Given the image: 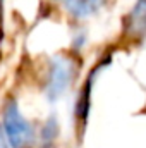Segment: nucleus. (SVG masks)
I'll use <instances>...</instances> for the list:
<instances>
[{
	"mask_svg": "<svg viewBox=\"0 0 146 148\" xmlns=\"http://www.w3.org/2000/svg\"><path fill=\"white\" fill-rule=\"evenodd\" d=\"M3 127L12 148H24L33 140V129L29 122L21 115L16 102H9L3 110Z\"/></svg>",
	"mask_w": 146,
	"mask_h": 148,
	"instance_id": "nucleus-1",
	"label": "nucleus"
},
{
	"mask_svg": "<svg viewBox=\"0 0 146 148\" xmlns=\"http://www.w3.org/2000/svg\"><path fill=\"white\" fill-rule=\"evenodd\" d=\"M74 76L72 60L64 59V57H55L52 60V69H50V77H48V97L53 100L60 97L65 88L71 84V79Z\"/></svg>",
	"mask_w": 146,
	"mask_h": 148,
	"instance_id": "nucleus-2",
	"label": "nucleus"
},
{
	"mask_svg": "<svg viewBox=\"0 0 146 148\" xmlns=\"http://www.w3.org/2000/svg\"><path fill=\"white\" fill-rule=\"evenodd\" d=\"M127 31L134 36L146 35V0H138L127 17Z\"/></svg>",
	"mask_w": 146,
	"mask_h": 148,
	"instance_id": "nucleus-3",
	"label": "nucleus"
},
{
	"mask_svg": "<svg viewBox=\"0 0 146 148\" xmlns=\"http://www.w3.org/2000/svg\"><path fill=\"white\" fill-rule=\"evenodd\" d=\"M64 3H65V9L72 16L84 17V16H89L91 12H95L98 0H64Z\"/></svg>",
	"mask_w": 146,
	"mask_h": 148,
	"instance_id": "nucleus-4",
	"label": "nucleus"
},
{
	"mask_svg": "<svg viewBox=\"0 0 146 148\" xmlns=\"http://www.w3.org/2000/svg\"><path fill=\"white\" fill-rule=\"evenodd\" d=\"M0 148H7V143H5V138H3L2 131H0Z\"/></svg>",
	"mask_w": 146,
	"mask_h": 148,
	"instance_id": "nucleus-5",
	"label": "nucleus"
},
{
	"mask_svg": "<svg viewBox=\"0 0 146 148\" xmlns=\"http://www.w3.org/2000/svg\"><path fill=\"white\" fill-rule=\"evenodd\" d=\"M0 60H2V53H0Z\"/></svg>",
	"mask_w": 146,
	"mask_h": 148,
	"instance_id": "nucleus-6",
	"label": "nucleus"
}]
</instances>
